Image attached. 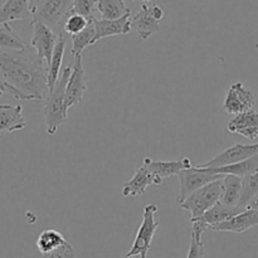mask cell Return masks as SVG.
Wrapping results in <instances>:
<instances>
[{
  "mask_svg": "<svg viewBox=\"0 0 258 258\" xmlns=\"http://www.w3.org/2000/svg\"><path fill=\"white\" fill-rule=\"evenodd\" d=\"M0 90L19 101H43L48 95V68L29 44L0 49Z\"/></svg>",
  "mask_w": 258,
  "mask_h": 258,
  "instance_id": "6da1fadb",
  "label": "cell"
},
{
  "mask_svg": "<svg viewBox=\"0 0 258 258\" xmlns=\"http://www.w3.org/2000/svg\"><path fill=\"white\" fill-rule=\"evenodd\" d=\"M72 67H66L60 78H58L54 88L48 92L45 98L43 115H44L45 130L48 135H54L60 125L67 120L68 111L66 110V88L70 80Z\"/></svg>",
  "mask_w": 258,
  "mask_h": 258,
  "instance_id": "7a4b0ae2",
  "label": "cell"
},
{
  "mask_svg": "<svg viewBox=\"0 0 258 258\" xmlns=\"http://www.w3.org/2000/svg\"><path fill=\"white\" fill-rule=\"evenodd\" d=\"M222 179L207 184L206 186L191 193L185 201L179 204L180 208L190 212V221L202 218L207 211L221 201Z\"/></svg>",
  "mask_w": 258,
  "mask_h": 258,
  "instance_id": "3957f363",
  "label": "cell"
},
{
  "mask_svg": "<svg viewBox=\"0 0 258 258\" xmlns=\"http://www.w3.org/2000/svg\"><path fill=\"white\" fill-rule=\"evenodd\" d=\"M156 212H158L156 204H146L143 212V222L139 227L133 247L127 252L126 257L139 256L140 258H148L154 236L159 228V222L155 219Z\"/></svg>",
  "mask_w": 258,
  "mask_h": 258,
  "instance_id": "277c9868",
  "label": "cell"
},
{
  "mask_svg": "<svg viewBox=\"0 0 258 258\" xmlns=\"http://www.w3.org/2000/svg\"><path fill=\"white\" fill-rule=\"evenodd\" d=\"M75 0H43L39 5H35L32 22H43L54 29L63 24L66 18L71 14Z\"/></svg>",
  "mask_w": 258,
  "mask_h": 258,
  "instance_id": "5b68a950",
  "label": "cell"
},
{
  "mask_svg": "<svg viewBox=\"0 0 258 258\" xmlns=\"http://www.w3.org/2000/svg\"><path fill=\"white\" fill-rule=\"evenodd\" d=\"M33 35L29 45L37 52L45 67L49 68L50 59H52L53 50H54L57 40L59 39V34L54 33V30L43 22H32Z\"/></svg>",
  "mask_w": 258,
  "mask_h": 258,
  "instance_id": "8992f818",
  "label": "cell"
},
{
  "mask_svg": "<svg viewBox=\"0 0 258 258\" xmlns=\"http://www.w3.org/2000/svg\"><path fill=\"white\" fill-rule=\"evenodd\" d=\"M178 175L179 183H180V190H179V196L176 201H178L179 204L185 201L196 190L203 188L207 184L219 180V179L224 176L219 175V174H209L206 170H203V169L198 168V166H191L189 169H184Z\"/></svg>",
  "mask_w": 258,
  "mask_h": 258,
  "instance_id": "52a82bcc",
  "label": "cell"
},
{
  "mask_svg": "<svg viewBox=\"0 0 258 258\" xmlns=\"http://www.w3.org/2000/svg\"><path fill=\"white\" fill-rule=\"evenodd\" d=\"M254 106H256V97L253 92L244 87L242 82L233 83L227 91L223 101V110L233 116L253 110Z\"/></svg>",
  "mask_w": 258,
  "mask_h": 258,
  "instance_id": "ba28073f",
  "label": "cell"
},
{
  "mask_svg": "<svg viewBox=\"0 0 258 258\" xmlns=\"http://www.w3.org/2000/svg\"><path fill=\"white\" fill-rule=\"evenodd\" d=\"M258 155V144H236L231 148L226 149L224 151L219 153L209 161L203 164H199V168H221V166L232 165V164L241 163L249 158Z\"/></svg>",
  "mask_w": 258,
  "mask_h": 258,
  "instance_id": "9c48e42d",
  "label": "cell"
},
{
  "mask_svg": "<svg viewBox=\"0 0 258 258\" xmlns=\"http://www.w3.org/2000/svg\"><path fill=\"white\" fill-rule=\"evenodd\" d=\"M87 92V78L82 64V55L75 57L70 80L66 88V110H70L75 105L83 100V96Z\"/></svg>",
  "mask_w": 258,
  "mask_h": 258,
  "instance_id": "30bf717a",
  "label": "cell"
},
{
  "mask_svg": "<svg viewBox=\"0 0 258 258\" xmlns=\"http://www.w3.org/2000/svg\"><path fill=\"white\" fill-rule=\"evenodd\" d=\"M143 165H145V168L153 174L154 185H161L165 178L178 175L184 169L191 168V161L189 158H183L176 161H154L153 159L145 158Z\"/></svg>",
  "mask_w": 258,
  "mask_h": 258,
  "instance_id": "8fae6325",
  "label": "cell"
},
{
  "mask_svg": "<svg viewBox=\"0 0 258 258\" xmlns=\"http://www.w3.org/2000/svg\"><path fill=\"white\" fill-rule=\"evenodd\" d=\"M258 226V211L246 208L241 213L236 214L231 219L216 226L208 227V229L216 232H233V233H243L248 229Z\"/></svg>",
  "mask_w": 258,
  "mask_h": 258,
  "instance_id": "7c38bea8",
  "label": "cell"
},
{
  "mask_svg": "<svg viewBox=\"0 0 258 258\" xmlns=\"http://www.w3.org/2000/svg\"><path fill=\"white\" fill-rule=\"evenodd\" d=\"M227 130L231 134H238L248 140H256L258 138V112L249 110L233 116L228 122Z\"/></svg>",
  "mask_w": 258,
  "mask_h": 258,
  "instance_id": "4fadbf2b",
  "label": "cell"
},
{
  "mask_svg": "<svg viewBox=\"0 0 258 258\" xmlns=\"http://www.w3.org/2000/svg\"><path fill=\"white\" fill-rule=\"evenodd\" d=\"M131 14H126L125 17L120 18L116 20H107V19H93V25H95L96 37L95 43L100 39L107 37H113V35L120 34H128L133 29V24L130 20Z\"/></svg>",
  "mask_w": 258,
  "mask_h": 258,
  "instance_id": "5bb4252c",
  "label": "cell"
},
{
  "mask_svg": "<svg viewBox=\"0 0 258 258\" xmlns=\"http://www.w3.org/2000/svg\"><path fill=\"white\" fill-rule=\"evenodd\" d=\"M33 17L30 0H7L0 7V25L17 20H27Z\"/></svg>",
  "mask_w": 258,
  "mask_h": 258,
  "instance_id": "9a60e30c",
  "label": "cell"
},
{
  "mask_svg": "<svg viewBox=\"0 0 258 258\" xmlns=\"http://www.w3.org/2000/svg\"><path fill=\"white\" fill-rule=\"evenodd\" d=\"M20 105H0V134H12L27 126Z\"/></svg>",
  "mask_w": 258,
  "mask_h": 258,
  "instance_id": "2e32d148",
  "label": "cell"
},
{
  "mask_svg": "<svg viewBox=\"0 0 258 258\" xmlns=\"http://www.w3.org/2000/svg\"><path fill=\"white\" fill-rule=\"evenodd\" d=\"M131 24L143 40L149 39L151 35L160 30V23L154 19L150 13V7L146 4L141 5V9L139 10L138 14L131 19Z\"/></svg>",
  "mask_w": 258,
  "mask_h": 258,
  "instance_id": "e0dca14e",
  "label": "cell"
},
{
  "mask_svg": "<svg viewBox=\"0 0 258 258\" xmlns=\"http://www.w3.org/2000/svg\"><path fill=\"white\" fill-rule=\"evenodd\" d=\"M153 184V174L145 168V165H141L136 169L135 174L123 185L122 196L123 197H141L145 194L148 186Z\"/></svg>",
  "mask_w": 258,
  "mask_h": 258,
  "instance_id": "ac0fdd59",
  "label": "cell"
},
{
  "mask_svg": "<svg viewBox=\"0 0 258 258\" xmlns=\"http://www.w3.org/2000/svg\"><path fill=\"white\" fill-rule=\"evenodd\" d=\"M199 168V166H198ZM206 170L209 174H219V175H237L243 176L249 175V174L254 173L258 170V155L249 158L247 160L241 161V163L232 164V165L221 166V168H201Z\"/></svg>",
  "mask_w": 258,
  "mask_h": 258,
  "instance_id": "d6986e66",
  "label": "cell"
},
{
  "mask_svg": "<svg viewBox=\"0 0 258 258\" xmlns=\"http://www.w3.org/2000/svg\"><path fill=\"white\" fill-rule=\"evenodd\" d=\"M242 191V178L237 175H224L222 179L221 202L232 207H238Z\"/></svg>",
  "mask_w": 258,
  "mask_h": 258,
  "instance_id": "ffe728a7",
  "label": "cell"
},
{
  "mask_svg": "<svg viewBox=\"0 0 258 258\" xmlns=\"http://www.w3.org/2000/svg\"><path fill=\"white\" fill-rule=\"evenodd\" d=\"M243 211L239 207H232L227 206V204H223L221 201L217 204H214L209 211H207L204 213V216L202 217L204 222L208 224V227L216 226V224L222 223V222H226L228 219H231L232 217H234L236 214L241 213Z\"/></svg>",
  "mask_w": 258,
  "mask_h": 258,
  "instance_id": "44dd1931",
  "label": "cell"
},
{
  "mask_svg": "<svg viewBox=\"0 0 258 258\" xmlns=\"http://www.w3.org/2000/svg\"><path fill=\"white\" fill-rule=\"evenodd\" d=\"M66 45H67L66 37L63 34H59V39L57 40V44H55L54 50H53L52 59H50L49 68H48V91L49 92L54 88L55 83H57L58 78H59V71L63 62Z\"/></svg>",
  "mask_w": 258,
  "mask_h": 258,
  "instance_id": "7402d4cb",
  "label": "cell"
},
{
  "mask_svg": "<svg viewBox=\"0 0 258 258\" xmlns=\"http://www.w3.org/2000/svg\"><path fill=\"white\" fill-rule=\"evenodd\" d=\"M190 222L193 227H191L190 246H189L186 258H204V256H206V248H204V243L202 241V234L208 229V224L202 218Z\"/></svg>",
  "mask_w": 258,
  "mask_h": 258,
  "instance_id": "603a6c76",
  "label": "cell"
},
{
  "mask_svg": "<svg viewBox=\"0 0 258 258\" xmlns=\"http://www.w3.org/2000/svg\"><path fill=\"white\" fill-rule=\"evenodd\" d=\"M97 12L100 13L102 19L116 20L131 14V10L126 7L123 0H98Z\"/></svg>",
  "mask_w": 258,
  "mask_h": 258,
  "instance_id": "cb8c5ba5",
  "label": "cell"
},
{
  "mask_svg": "<svg viewBox=\"0 0 258 258\" xmlns=\"http://www.w3.org/2000/svg\"><path fill=\"white\" fill-rule=\"evenodd\" d=\"M95 37L96 30L92 20V22L88 23V25L82 32L72 35V48H71V53H72L73 57L82 55V52L85 48H87L88 45L95 44Z\"/></svg>",
  "mask_w": 258,
  "mask_h": 258,
  "instance_id": "d4e9b609",
  "label": "cell"
},
{
  "mask_svg": "<svg viewBox=\"0 0 258 258\" xmlns=\"http://www.w3.org/2000/svg\"><path fill=\"white\" fill-rule=\"evenodd\" d=\"M64 237L54 229H47L39 234L37 239V248L40 254H47L49 252L54 251L59 246L64 243Z\"/></svg>",
  "mask_w": 258,
  "mask_h": 258,
  "instance_id": "484cf974",
  "label": "cell"
},
{
  "mask_svg": "<svg viewBox=\"0 0 258 258\" xmlns=\"http://www.w3.org/2000/svg\"><path fill=\"white\" fill-rule=\"evenodd\" d=\"M258 194V170L242 178V191L238 207L246 209L252 199Z\"/></svg>",
  "mask_w": 258,
  "mask_h": 258,
  "instance_id": "4316f807",
  "label": "cell"
},
{
  "mask_svg": "<svg viewBox=\"0 0 258 258\" xmlns=\"http://www.w3.org/2000/svg\"><path fill=\"white\" fill-rule=\"evenodd\" d=\"M27 43L12 29L9 24L0 25V49H24Z\"/></svg>",
  "mask_w": 258,
  "mask_h": 258,
  "instance_id": "83f0119b",
  "label": "cell"
},
{
  "mask_svg": "<svg viewBox=\"0 0 258 258\" xmlns=\"http://www.w3.org/2000/svg\"><path fill=\"white\" fill-rule=\"evenodd\" d=\"M90 22H92V20H88L87 18L82 17V15L71 12V14L66 18L64 23H63V29H64V32L67 34H70L72 37V35L82 32Z\"/></svg>",
  "mask_w": 258,
  "mask_h": 258,
  "instance_id": "f1b7e54d",
  "label": "cell"
},
{
  "mask_svg": "<svg viewBox=\"0 0 258 258\" xmlns=\"http://www.w3.org/2000/svg\"><path fill=\"white\" fill-rule=\"evenodd\" d=\"M98 0H75L72 12L87 18L88 20L95 19V13L97 12Z\"/></svg>",
  "mask_w": 258,
  "mask_h": 258,
  "instance_id": "f546056e",
  "label": "cell"
},
{
  "mask_svg": "<svg viewBox=\"0 0 258 258\" xmlns=\"http://www.w3.org/2000/svg\"><path fill=\"white\" fill-rule=\"evenodd\" d=\"M42 258H76V252L72 244L68 241H64V243L55 248L54 251L42 254Z\"/></svg>",
  "mask_w": 258,
  "mask_h": 258,
  "instance_id": "4dcf8cb0",
  "label": "cell"
},
{
  "mask_svg": "<svg viewBox=\"0 0 258 258\" xmlns=\"http://www.w3.org/2000/svg\"><path fill=\"white\" fill-rule=\"evenodd\" d=\"M150 13H151V15H153V17H154V19H156V20H158V22H160V20L164 18L163 8L159 7L158 4L151 5V7H150Z\"/></svg>",
  "mask_w": 258,
  "mask_h": 258,
  "instance_id": "1f68e13d",
  "label": "cell"
},
{
  "mask_svg": "<svg viewBox=\"0 0 258 258\" xmlns=\"http://www.w3.org/2000/svg\"><path fill=\"white\" fill-rule=\"evenodd\" d=\"M247 208H251V209H254V211H258V194L254 197L253 199H252V202L248 204V207H247Z\"/></svg>",
  "mask_w": 258,
  "mask_h": 258,
  "instance_id": "d6a6232c",
  "label": "cell"
},
{
  "mask_svg": "<svg viewBox=\"0 0 258 258\" xmlns=\"http://www.w3.org/2000/svg\"><path fill=\"white\" fill-rule=\"evenodd\" d=\"M30 3H32V8H33V14H34V12H35V5H37V4H35V2H34V0H30Z\"/></svg>",
  "mask_w": 258,
  "mask_h": 258,
  "instance_id": "836d02e7",
  "label": "cell"
},
{
  "mask_svg": "<svg viewBox=\"0 0 258 258\" xmlns=\"http://www.w3.org/2000/svg\"><path fill=\"white\" fill-rule=\"evenodd\" d=\"M134 2H141V3H144V4H145L146 2H150V0H134Z\"/></svg>",
  "mask_w": 258,
  "mask_h": 258,
  "instance_id": "e575fe53",
  "label": "cell"
},
{
  "mask_svg": "<svg viewBox=\"0 0 258 258\" xmlns=\"http://www.w3.org/2000/svg\"><path fill=\"white\" fill-rule=\"evenodd\" d=\"M126 258H134V257H126Z\"/></svg>",
  "mask_w": 258,
  "mask_h": 258,
  "instance_id": "d590c367",
  "label": "cell"
}]
</instances>
